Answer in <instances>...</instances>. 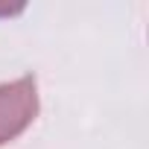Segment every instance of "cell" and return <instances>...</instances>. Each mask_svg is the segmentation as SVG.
Listing matches in <instances>:
<instances>
[{
	"mask_svg": "<svg viewBox=\"0 0 149 149\" xmlns=\"http://www.w3.org/2000/svg\"><path fill=\"white\" fill-rule=\"evenodd\" d=\"M38 117V88L35 76H21L0 85V146L24 134Z\"/></svg>",
	"mask_w": 149,
	"mask_h": 149,
	"instance_id": "6da1fadb",
	"label": "cell"
}]
</instances>
